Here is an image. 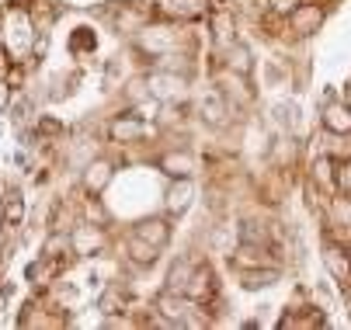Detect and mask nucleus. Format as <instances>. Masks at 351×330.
<instances>
[{"mask_svg": "<svg viewBox=\"0 0 351 330\" xmlns=\"http://www.w3.org/2000/svg\"><path fill=\"white\" fill-rule=\"evenodd\" d=\"M213 292H216V275H213V268H209V264L191 268V278H188V285H184V296H188L191 303H206V299H213Z\"/></svg>", "mask_w": 351, "mask_h": 330, "instance_id": "nucleus-8", "label": "nucleus"}, {"mask_svg": "<svg viewBox=\"0 0 351 330\" xmlns=\"http://www.w3.org/2000/svg\"><path fill=\"white\" fill-rule=\"evenodd\" d=\"M108 136H112V143H139V139L146 136V122H143L136 112L119 115V118H112Z\"/></svg>", "mask_w": 351, "mask_h": 330, "instance_id": "nucleus-7", "label": "nucleus"}, {"mask_svg": "<svg viewBox=\"0 0 351 330\" xmlns=\"http://www.w3.org/2000/svg\"><path fill=\"white\" fill-rule=\"evenodd\" d=\"M337 192L351 199V160L337 164Z\"/></svg>", "mask_w": 351, "mask_h": 330, "instance_id": "nucleus-24", "label": "nucleus"}, {"mask_svg": "<svg viewBox=\"0 0 351 330\" xmlns=\"http://www.w3.org/2000/svg\"><path fill=\"white\" fill-rule=\"evenodd\" d=\"M115 306H119V292H115V289L97 299V309H101V313H115Z\"/></svg>", "mask_w": 351, "mask_h": 330, "instance_id": "nucleus-27", "label": "nucleus"}, {"mask_svg": "<svg viewBox=\"0 0 351 330\" xmlns=\"http://www.w3.org/2000/svg\"><path fill=\"white\" fill-rule=\"evenodd\" d=\"M213 28H216V42H219V49H226V45L233 42V35H230V14H226V11H219V14L213 18Z\"/></svg>", "mask_w": 351, "mask_h": 330, "instance_id": "nucleus-22", "label": "nucleus"}, {"mask_svg": "<svg viewBox=\"0 0 351 330\" xmlns=\"http://www.w3.org/2000/svg\"><path fill=\"white\" fill-rule=\"evenodd\" d=\"M157 257H160V247L146 244V240H139V237H129V261H132V264L149 268V264H157Z\"/></svg>", "mask_w": 351, "mask_h": 330, "instance_id": "nucleus-19", "label": "nucleus"}, {"mask_svg": "<svg viewBox=\"0 0 351 330\" xmlns=\"http://www.w3.org/2000/svg\"><path fill=\"white\" fill-rule=\"evenodd\" d=\"M198 115H202L209 125H223L226 115H230V101L223 98L219 90H213V94H206V98L198 101Z\"/></svg>", "mask_w": 351, "mask_h": 330, "instance_id": "nucleus-14", "label": "nucleus"}, {"mask_svg": "<svg viewBox=\"0 0 351 330\" xmlns=\"http://www.w3.org/2000/svg\"><path fill=\"white\" fill-rule=\"evenodd\" d=\"M132 237H139V240H146V244H154V247L164 251L167 240H171V223L164 216H146V219H139L132 226Z\"/></svg>", "mask_w": 351, "mask_h": 330, "instance_id": "nucleus-5", "label": "nucleus"}, {"mask_svg": "<svg viewBox=\"0 0 351 330\" xmlns=\"http://www.w3.org/2000/svg\"><path fill=\"white\" fill-rule=\"evenodd\" d=\"M344 101L351 105V80H348V87H344Z\"/></svg>", "mask_w": 351, "mask_h": 330, "instance_id": "nucleus-28", "label": "nucleus"}, {"mask_svg": "<svg viewBox=\"0 0 351 330\" xmlns=\"http://www.w3.org/2000/svg\"><path fill=\"white\" fill-rule=\"evenodd\" d=\"M324 264H327V271H330L337 281H348V278H351V261H348L344 247L327 244V247H324Z\"/></svg>", "mask_w": 351, "mask_h": 330, "instance_id": "nucleus-18", "label": "nucleus"}, {"mask_svg": "<svg viewBox=\"0 0 351 330\" xmlns=\"http://www.w3.org/2000/svg\"><path fill=\"white\" fill-rule=\"evenodd\" d=\"M73 251L77 254H94V251H101L105 247V233L101 229H94V226H80L73 237H70Z\"/></svg>", "mask_w": 351, "mask_h": 330, "instance_id": "nucleus-17", "label": "nucleus"}, {"mask_svg": "<svg viewBox=\"0 0 351 330\" xmlns=\"http://www.w3.org/2000/svg\"><path fill=\"white\" fill-rule=\"evenodd\" d=\"M230 264H233L237 271H247V268H268V264H275V257H271L261 244L243 240V244L230 254Z\"/></svg>", "mask_w": 351, "mask_h": 330, "instance_id": "nucleus-6", "label": "nucleus"}, {"mask_svg": "<svg viewBox=\"0 0 351 330\" xmlns=\"http://www.w3.org/2000/svg\"><path fill=\"white\" fill-rule=\"evenodd\" d=\"M160 14H167V18H198L206 11V0H160Z\"/></svg>", "mask_w": 351, "mask_h": 330, "instance_id": "nucleus-16", "label": "nucleus"}, {"mask_svg": "<svg viewBox=\"0 0 351 330\" xmlns=\"http://www.w3.org/2000/svg\"><path fill=\"white\" fill-rule=\"evenodd\" d=\"M278 278H282L278 264H268V268H247V271H240V285H243L247 292H258V289L275 285Z\"/></svg>", "mask_w": 351, "mask_h": 330, "instance_id": "nucleus-13", "label": "nucleus"}, {"mask_svg": "<svg viewBox=\"0 0 351 330\" xmlns=\"http://www.w3.org/2000/svg\"><path fill=\"white\" fill-rule=\"evenodd\" d=\"M112 177H115V164L105 160V157H97V160H90V164L84 167L80 184H84V192H87V195H101L105 188L112 184Z\"/></svg>", "mask_w": 351, "mask_h": 330, "instance_id": "nucleus-4", "label": "nucleus"}, {"mask_svg": "<svg viewBox=\"0 0 351 330\" xmlns=\"http://www.w3.org/2000/svg\"><path fill=\"white\" fill-rule=\"evenodd\" d=\"M330 216H334L337 226H348V229H351V199L337 192V195L330 199Z\"/></svg>", "mask_w": 351, "mask_h": 330, "instance_id": "nucleus-20", "label": "nucleus"}, {"mask_svg": "<svg viewBox=\"0 0 351 330\" xmlns=\"http://www.w3.org/2000/svg\"><path fill=\"white\" fill-rule=\"evenodd\" d=\"M146 94H154V98L164 105V101H178L188 94V73L181 70H167V66H157L154 73L146 77Z\"/></svg>", "mask_w": 351, "mask_h": 330, "instance_id": "nucleus-1", "label": "nucleus"}, {"mask_svg": "<svg viewBox=\"0 0 351 330\" xmlns=\"http://www.w3.org/2000/svg\"><path fill=\"white\" fill-rule=\"evenodd\" d=\"M285 21H289V28H292L299 38H306V35H313V31L324 25V11H320L317 4H299Z\"/></svg>", "mask_w": 351, "mask_h": 330, "instance_id": "nucleus-9", "label": "nucleus"}, {"mask_svg": "<svg viewBox=\"0 0 351 330\" xmlns=\"http://www.w3.org/2000/svg\"><path fill=\"white\" fill-rule=\"evenodd\" d=\"M4 212H8V219H11V223H18V219H21L25 205H21V195H18V192H11V195H8V205H4Z\"/></svg>", "mask_w": 351, "mask_h": 330, "instance_id": "nucleus-26", "label": "nucleus"}, {"mask_svg": "<svg viewBox=\"0 0 351 330\" xmlns=\"http://www.w3.org/2000/svg\"><path fill=\"white\" fill-rule=\"evenodd\" d=\"M157 112H160V101L154 98V94H149V98H146V101H139V105H136V115H139L143 122H146V118H149V122H154V118H157Z\"/></svg>", "mask_w": 351, "mask_h": 330, "instance_id": "nucleus-23", "label": "nucleus"}, {"mask_svg": "<svg viewBox=\"0 0 351 330\" xmlns=\"http://www.w3.org/2000/svg\"><path fill=\"white\" fill-rule=\"evenodd\" d=\"M157 167H160L167 177H195L198 160H195L191 150H171V153H164V157L157 160Z\"/></svg>", "mask_w": 351, "mask_h": 330, "instance_id": "nucleus-10", "label": "nucleus"}, {"mask_svg": "<svg viewBox=\"0 0 351 330\" xmlns=\"http://www.w3.org/2000/svg\"><path fill=\"white\" fill-rule=\"evenodd\" d=\"M320 122H324V129L327 132H334V136H351V105L341 98H330V101H324V108H320Z\"/></svg>", "mask_w": 351, "mask_h": 330, "instance_id": "nucleus-3", "label": "nucleus"}, {"mask_svg": "<svg viewBox=\"0 0 351 330\" xmlns=\"http://www.w3.org/2000/svg\"><path fill=\"white\" fill-rule=\"evenodd\" d=\"M223 66L240 73V77H250V70H254V56H250V49L243 42H230L223 49Z\"/></svg>", "mask_w": 351, "mask_h": 330, "instance_id": "nucleus-12", "label": "nucleus"}, {"mask_svg": "<svg viewBox=\"0 0 351 330\" xmlns=\"http://www.w3.org/2000/svg\"><path fill=\"white\" fill-rule=\"evenodd\" d=\"M188 278H191V264H188V261H178V264L171 268V275H167V289H171V292H184Z\"/></svg>", "mask_w": 351, "mask_h": 330, "instance_id": "nucleus-21", "label": "nucleus"}, {"mask_svg": "<svg viewBox=\"0 0 351 330\" xmlns=\"http://www.w3.org/2000/svg\"><path fill=\"white\" fill-rule=\"evenodd\" d=\"M191 202H195V184H191V177H171L167 192H164V209H167V216H184V212L191 209Z\"/></svg>", "mask_w": 351, "mask_h": 330, "instance_id": "nucleus-2", "label": "nucleus"}, {"mask_svg": "<svg viewBox=\"0 0 351 330\" xmlns=\"http://www.w3.org/2000/svg\"><path fill=\"white\" fill-rule=\"evenodd\" d=\"M219 94H223V98L226 101H250V98H254V90H250V84H247V77H240V73H233V70H223L219 73Z\"/></svg>", "mask_w": 351, "mask_h": 330, "instance_id": "nucleus-11", "label": "nucleus"}, {"mask_svg": "<svg viewBox=\"0 0 351 330\" xmlns=\"http://www.w3.org/2000/svg\"><path fill=\"white\" fill-rule=\"evenodd\" d=\"M310 177H313V184H317V188H324L327 195H334V192H337V167H334V160H330V157H317V160H313V167H310Z\"/></svg>", "mask_w": 351, "mask_h": 330, "instance_id": "nucleus-15", "label": "nucleus"}, {"mask_svg": "<svg viewBox=\"0 0 351 330\" xmlns=\"http://www.w3.org/2000/svg\"><path fill=\"white\" fill-rule=\"evenodd\" d=\"M0 60H4V56H0ZM0 70H4V63H0Z\"/></svg>", "mask_w": 351, "mask_h": 330, "instance_id": "nucleus-29", "label": "nucleus"}, {"mask_svg": "<svg viewBox=\"0 0 351 330\" xmlns=\"http://www.w3.org/2000/svg\"><path fill=\"white\" fill-rule=\"evenodd\" d=\"M299 4H303V0H268V8H271L278 18H289V14H292Z\"/></svg>", "mask_w": 351, "mask_h": 330, "instance_id": "nucleus-25", "label": "nucleus"}]
</instances>
